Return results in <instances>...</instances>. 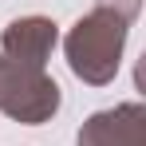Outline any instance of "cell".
Returning <instances> with one entry per match:
<instances>
[{
  "label": "cell",
  "mask_w": 146,
  "mask_h": 146,
  "mask_svg": "<svg viewBox=\"0 0 146 146\" xmlns=\"http://www.w3.org/2000/svg\"><path fill=\"white\" fill-rule=\"evenodd\" d=\"M138 12H142V0H95L91 12L67 28L63 51L75 79H83L87 87H107L119 75L122 48Z\"/></svg>",
  "instance_id": "obj_1"
},
{
  "label": "cell",
  "mask_w": 146,
  "mask_h": 146,
  "mask_svg": "<svg viewBox=\"0 0 146 146\" xmlns=\"http://www.w3.org/2000/svg\"><path fill=\"white\" fill-rule=\"evenodd\" d=\"M63 107L59 83L44 67H24L12 59H0V115L20 126H40L51 122Z\"/></svg>",
  "instance_id": "obj_2"
},
{
  "label": "cell",
  "mask_w": 146,
  "mask_h": 146,
  "mask_svg": "<svg viewBox=\"0 0 146 146\" xmlns=\"http://www.w3.org/2000/svg\"><path fill=\"white\" fill-rule=\"evenodd\" d=\"M75 146H146V107L119 103L111 111H95L79 126Z\"/></svg>",
  "instance_id": "obj_3"
},
{
  "label": "cell",
  "mask_w": 146,
  "mask_h": 146,
  "mask_svg": "<svg viewBox=\"0 0 146 146\" xmlns=\"http://www.w3.org/2000/svg\"><path fill=\"white\" fill-rule=\"evenodd\" d=\"M55 44H59V28L48 16H20L0 32L4 59L24 63V67H44L51 59V51H55Z\"/></svg>",
  "instance_id": "obj_4"
}]
</instances>
